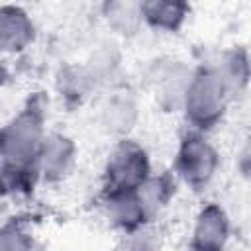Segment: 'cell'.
<instances>
[{
	"instance_id": "cell-7",
	"label": "cell",
	"mask_w": 251,
	"mask_h": 251,
	"mask_svg": "<svg viewBox=\"0 0 251 251\" xmlns=\"http://www.w3.org/2000/svg\"><path fill=\"white\" fill-rule=\"evenodd\" d=\"M35 41V24L31 16L14 4L0 6V53L16 55Z\"/></svg>"
},
{
	"instance_id": "cell-18",
	"label": "cell",
	"mask_w": 251,
	"mask_h": 251,
	"mask_svg": "<svg viewBox=\"0 0 251 251\" xmlns=\"http://www.w3.org/2000/svg\"><path fill=\"white\" fill-rule=\"evenodd\" d=\"M157 249H159V243L155 239V233L149 231L145 226L135 233H131V241L126 251H157Z\"/></svg>"
},
{
	"instance_id": "cell-17",
	"label": "cell",
	"mask_w": 251,
	"mask_h": 251,
	"mask_svg": "<svg viewBox=\"0 0 251 251\" xmlns=\"http://www.w3.org/2000/svg\"><path fill=\"white\" fill-rule=\"evenodd\" d=\"M96 86L92 82V78L88 76V73L84 71V67H71L63 71V76L59 78V88L67 98H75L80 100L82 96L88 94V90Z\"/></svg>"
},
{
	"instance_id": "cell-15",
	"label": "cell",
	"mask_w": 251,
	"mask_h": 251,
	"mask_svg": "<svg viewBox=\"0 0 251 251\" xmlns=\"http://www.w3.org/2000/svg\"><path fill=\"white\" fill-rule=\"evenodd\" d=\"M120 61H122V55L118 45L114 41H104L90 53L88 61L82 67L92 78V82L100 84V82H108L116 75V71L120 69Z\"/></svg>"
},
{
	"instance_id": "cell-13",
	"label": "cell",
	"mask_w": 251,
	"mask_h": 251,
	"mask_svg": "<svg viewBox=\"0 0 251 251\" xmlns=\"http://www.w3.org/2000/svg\"><path fill=\"white\" fill-rule=\"evenodd\" d=\"M175 190H176V180L171 173H159V175L151 173L149 178L137 188V196L143 204L149 222L171 202Z\"/></svg>"
},
{
	"instance_id": "cell-5",
	"label": "cell",
	"mask_w": 251,
	"mask_h": 251,
	"mask_svg": "<svg viewBox=\"0 0 251 251\" xmlns=\"http://www.w3.org/2000/svg\"><path fill=\"white\" fill-rule=\"evenodd\" d=\"M231 237V222L218 202H206L192 224L190 251H226Z\"/></svg>"
},
{
	"instance_id": "cell-3",
	"label": "cell",
	"mask_w": 251,
	"mask_h": 251,
	"mask_svg": "<svg viewBox=\"0 0 251 251\" xmlns=\"http://www.w3.org/2000/svg\"><path fill=\"white\" fill-rule=\"evenodd\" d=\"M151 175V161L141 143L129 137L118 139L102 171V194L137 190Z\"/></svg>"
},
{
	"instance_id": "cell-19",
	"label": "cell",
	"mask_w": 251,
	"mask_h": 251,
	"mask_svg": "<svg viewBox=\"0 0 251 251\" xmlns=\"http://www.w3.org/2000/svg\"><path fill=\"white\" fill-rule=\"evenodd\" d=\"M6 186H4V173H2V165H0V192L4 190Z\"/></svg>"
},
{
	"instance_id": "cell-4",
	"label": "cell",
	"mask_w": 251,
	"mask_h": 251,
	"mask_svg": "<svg viewBox=\"0 0 251 251\" xmlns=\"http://www.w3.org/2000/svg\"><path fill=\"white\" fill-rule=\"evenodd\" d=\"M220 167V153L212 141L196 129L180 135L175 153V175L192 190L206 188Z\"/></svg>"
},
{
	"instance_id": "cell-16",
	"label": "cell",
	"mask_w": 251,
	"mask_h": 251,
	"mask_svg": "<svg viewBox=\"0 0 251 251\" xmlns=\"http://www.w3.org/2000/svg\"><path fill=\"white\" fill-rule=\"evenodd\" d=\"M0 251H35V241L29 229L16 220L0 226Z\"/></svg>"
},
{
	"instance_id": "cell-8",
	"label": "cell",
	"mask_w": 251,
	"mask_h": 251,
	"mask_svg": "<svg viewBox=\"0 0 251 251\" xmlns=\"http://www.w3.org/2000/svg\"><path fill=\"white\" fill-rule=\"evenodd\" d=\"M100 204H102V212H104L106 220L114 227L122 229L127 235L135 233L137 229H141L149 224L143 204L137 196V190L102 194Z\"/></svg>"
},
{
	"instance_id": "cell-14",
	"label": "cell",
	"mask_w": 251,
	"mask_h": 251,
	"mask_svg": "<svg viewBox=\"0 0 251 251\" xmlns=\"http://www.w3.org/2000/svg\"><path fill=\"white\" fill-rule=\"evenodd\" d=\"M222 75L229 96H237L245 92L249 84V55L245 47H231L222 55V63L214 65Z\"/></svg>"
},
{
	"instance_id": "cell-10",
	"label": "cell",
	"mask_w": 251,
	"mask_h": 251,
	"mask_svg": "<svg viewBox=\"0 0 251 251\" xmlns=\"http://www.w3.org/2000/svg\"><path fill=\"white\" fill-rule=\"evenodd\" d=\"M139 118V106L129 92H116L112 94L100 108V122L106 131L122 137L135 127Z\"/></svg>"
},
{
	"instance_id": "cell-1",
	"label": "cell",
	"mask_w": 251,
	"mask_h": 251,
	"mask_svg": "<svg viewBox=\"0 0 251 251\" xmlns=\"http://www.w3.org/2000/svg\"><path fill=\"white\" fill-rule=\"evenodd\" d=\"M45 135V110L39 96L29 98L18 114L0 126V165L6 188L37 178L35 163Z\"/></svg>"
},
{
	"instance_id": "cell-11",
	"label": "cell",
	"mask_w": 251,
	"mask_h": 251,
	"mask_svg": "<svg viewBox=\"0 0 251 251\" xmlns=\"http://www.w3.org/2000/svg\"><path fill=\"white\" fill-rule=\"evenodd\" d=\"M192 71L182 63H169L163 67L157 75L155 88H157V98L159 104L167 112H178L182 108V100L186 94V88L192 78Z\"/></svg>"
},
{
	"instance_id": "cell-9",
	"label": "cell",
	"mask_w": 251,
	"mask_h": 251,
	"mask_svg": "<svg viewBox=\"0 0 251 251\" xmlns=\"http://www.w3.org/2000/svg\"><path fill=\"white\" fill-rule=\"evenodd\" d=\"M139 8L145 25L167 33H176L190 16V4L182 0H143Z\"/></svg>"
},
{
	"instance_id": "cell-6",
	"label": "cell",
	"mask_w": 251,
	"mask_h": 251,
	"mask_svg": "<svg viewBox=\"0 0 251 251\" xmlns=\"http://www.w3.org/2000/svg\"><path fill=\"white\" fill-rule=\"evenodd\" d=\"M75 161H76L75 139L61 131L47 133L35 163L37 178H41L45 184H57L71 173Z\"/></svg>"
},
{
	"instance_id": "cell-2",
	"label": "cell",
	"mask_w": 251,
	"mask_h": 251,
	"mask_svg": "<svg viewBox=\"0 0 251 251\" xmlns=\"http://www.w3.org/2000/svg\"><path fill=\"white\" fill-rule=\"evenodd\" d=\"M231 96L227 86L214 65L198 67L192 71L190 84L182 100V112L190 129L206 133L222 122Z\"/></svg>"
},
{
	"instance_id": "cell-12",
	"label": "cell",
	"mask_w": 251,
	"mask_h": 251,
	"mask_svg": "<svg viewBox=\"0 0 251 251\" xmlns=\"http://www.w3.org/2000/svg\"><path fill=\"white\" fill-rule=\"evenodd\" d=\"M102 18L106 20L108 27L122 35V37H133L141 25V8L135 0H108L102 4Z\"/></svg>"
}]
</instances>
